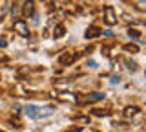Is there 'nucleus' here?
Wrapping results in <instances>:
<instances>
[{"mask_svg": "<svg viewBox=\"0 0 146 132\" xmlns=\"http://www.w3.org/2000/svg\"><path fill=\"white\" fill-rule=\"evenodd\" d=\"M99 99H104V94H100V92H95V94H91L90 97H88V101H99Z\"/></svg>", "mask_w": 146, "mask_h": 132, "instance_id": "6", "label": "nucleus"}, {"mask_svg": "<svg viewBox=\"0 0 146 132\" xmlns=\"http://www.w3.org/2000/svg\"><path fill=\"white\" fill-rule=\"evenodd\" d=\"M100 33H102V31H100L99 28H95V26H91L90 29H86V37L88 39H95V37H99Z\"/></svg>", "mask_w": 146, "mask_h": 132, "instance_id": "5", "label": "nucleus"}, {"mask_svg": "<svg viewBox=\"0 0 146 132\" xmlns=\"http://www.w3.org/2000/svg\"><path fill=\"white\" fill-rule=\"evenodd\" d=\"M33 7H35V4L31 2V0H26V2H24V7H22V13H24L26 17L33 15V13H35V9H33Z\"/></svg>", "mask_w": 146, "mask_h": 132, "instance_id": "4", "label": "nucleus"}, {"mask_svg": "<svg viewBox=\"0 0 146 132\" xmlns=\"http://www.w3.org/2000/svg\"><path fill=\"white\" fill-rule=\"evenodd\" d=\"M26 114L31 117V119H42V117H48L55 112V107L48 105V107H38V105H26Z\"/></svg>", "mask_w": 146, "mask_h": 132, "instance_id": "1", "label": "nucleus"}, {"mask_svg": "<svg viewBox=\"0 0 146 132\" xmlns=\"http://www.w3.org/2000/svg\"><path fill=\"white\" fill-rule=\"evenodd\" d=\"M0 46H2V48H4V46H6V40H4V39H2V40H0Z\"/></svg>", "mask_w": 146, "mask_h": 132, "instance_id": "11", "label": "nucleus"}, {"mask_svg": "<svg viewBox=\"0 0 146 132\" xmlns=\"http://www.w3.org/2000/svg\"><path fill=\"white\" fill-rule=\"evenodd\" d=\"M88 66L90 68H97V62H95V61H88Z\"/></svg>", "mask_w": 146, "mask_h": 132, "instance_id": "9", "label": "nucleus"}, {"mask_svg": "<svg viewBox=\"0 0 146 132\" xmlns=\"http://www.w3.org/2000/svg\"><path fill=\"white\" fill-rule=\"evenodd\" d=\"M135 4H137V7H139V9L146 11V0H135Z\"/></svg>", "mask_w": 146, "mask_h": 132, "instance_id": "7", "label": "nucleus"}, {"mask_svg": "<svg viewBox=\"0 0 146 132\" xmlns=\"http://www.w3.org/2000/svg\"><path fill=\"white\" fill-rule=\"evenodd\" d=\"M126 50H131V53H135V52H137V48H135V46H126Z\"/></svg>", "mask_w": 146, "mask_h": 132, "instance_id": "10", "label": "nucleus"}, {"mask_svg": "<svg viewBox=\"0 0 146 132\" xmlns=\"http://www.w3.org/2000/svg\"><path fill=\"white\" fill-rule=\"evenodd\" d=\"M15 29H17L18 33L22 35V37H29V29H27L26 22H22V20H17V22H15Z\"/></svg>", "mask_w": 146, "mask_h": 132, "instance_id": "3", "label": "nucleus"}, {"mask_svg": "<svg viewBox=\"0 0 146 132\" xmlns=\"http://www.w3.org/2000/svg\"><path fill=\"white\" fill-rule=\"evenodd\" d=\"M104 20H106V24L108 26H113V24H117V15L113 13V7H106L104 9Z\"/></svg>", "mask_w": 146, "mask_h": 132, "instance_id": "2", "label": "nucleus"}, {"mask_svg": "<svg viewBox=\"0 0 146 132\" xmlns=\"http://www.w3.org/2000/svg\"><path fill=\"white\" fill-rule=\"evenodd\" d=\"M128 33H130V37L133 39V40H139V31H135V29H128Z\"/></svg>", "mask_w": 146, "mask_h": 132, "instance_id": "8", "label": "nucleus"}]
</instances>
